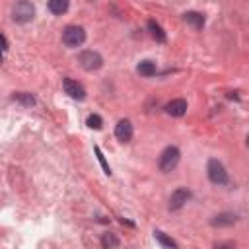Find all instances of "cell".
<instances>
[{
    "mask_svg": "<svg viewBox=\"0 0 249 249\" xmlns=\"http://www.w3.org/2000/svg\"><path fill=\"white\" fill-rule=\"evenodd\" d=\"M14 99H18L19 103H23V105H27V107L35 105V97H33L31 93H27V91H19V93H16Z\"/></svg>",
    "mask_w": 249,
    "mask_h": 249,
    "instance_id": "15",
    "label": "cell"
},
{
    "mask_svg": "<svg viewBox=\"0 0 249 249\" xmlns=\"http://www.w3.org/2000/svg\"><path fill=\"white\" fill-rule=\"evenodd\" d=\"M165 113L171 117H183L187 113V101L185 99H171L165 105Z\"/></svg>",
    "mask_w": 249,
    "mask_h": 249,
    "instance_id": "9",
    "label": "cell"
},
{
    "mask_svg": "<svg viewBox=\"0 0 249 249\" xmlns=\"http://www.w3.org/2000/svg\"><path fill=\"white\" fill-rule=\"evenodd\" d=\"M33 16H35V6L29 0H18L12 6V18L18 23H27L33 19Z\"/></svg>",
    "mask_w": 249,
    "mask_h": 249,
    "instance_id": "1",
    "label": "cell"
},
{
    "mask_svg": "<svg viewBox=\"0 0 249 249\" xmlns=\"http://www.w3.org/2000/svg\"><path fill=\"white\" fill-rule=\"evenodd\" d=\"M206 173H208V179L214 185H226L228 183V171L224 169V165L218 160H208Z\"/></svg>",
    "mask_w": 249,
    "mask_h": 249,
    "instance_id": "4",
    "label": "cell"
},
{
    "mask_svg": "<svg viewBox=\"0 0 249 249\" xmlns=\"http://www.w3.org/2000/svg\"><path fill=\"white\" fill-rule=\"evenodd\" d=\"M78 62L84 70L88 72H93V70H99L103 66V58L95 53V51H82L80 56H78Z\"/></svg>",
    "mask_w": 249,
    "mask_h": 249,
    "instance_id": "5",
    "label": "cell"
},
{
    "mask_svg": "<svg viewBox=\"0 0 249 249\" xmlns=\"http://www.w3.org/2000/svg\"><path fill=\"white\" fill-rule=\"evenodd\" d=\"M136 70H138V74H140V76L150 78V76H154V74H156V62H152V60H142V62L136 66Z\"/></svg>",
    "mask_w": 249,
    "mask_h": 249,
    "instance_id": "12",
    "label": "cell"
},
{
    "mask_svg": "<svg viewBox=\"0 0 249 249\" xmlns=\"http://www.w3.org/2000/svg\"><path fill=\"white\" fill-rule=\"evenodd\" d=\"M247 146H249V136H247Z\"/></svg>",
    "mask_w": 249,
    "mask_h": 249,
    "instance_id": "20",
    "label": "cell"
},
{
    "mask_svg": "<svg viewBox=\"0 0 249 249\" xmlns=\"http://www.w3.org/2000/svg\"><path fill=\"white\" fill-rule=\"evenodd\" d=\"M233 222H235L233 214H220V216H216V220H212L214 226H231Z\"/></svg>",
    "mask_w": 249,
    "mask_h": 249,
    "instance_id": "14",
    "label": "cell"
},
{
    "mask_svg": "<svg viewBox=\"0 0 249 249\" xmlns=\"http://www.w3.org/2000/svg\"><path fill=\"white\" fill-rule=\"evenodd\" d=\"M49 10L56 16L64 14L68 10V0H49Z\"/></svg>",
    "mask_w": 249,
    "mask_h": 249,
    "instance_id": "13",
    "label": "cell"
},
{
    "mask_svg": "<svg viewBox=\"0 0 249 249\" xmlns=\"http://www.w3.org/2000/svg\"><path fill=\"white\" fill-rule=\"evenodd\" d=\"M101 245H103V247H119L121 241H119L113 233H103V237H101Z\"/></svg>",
    "mask_w": 249,
    "mask_h": 249,
    "instance_id": "16",
    "label": "cell"
},
{
    "mask_svg": "<svg viewBox=\"0 0 249 249\" xmlns=\"http://www.w3.org/2000/svg\"><path fill=\"white\" fill-rule=\"evenodd\" d=\"M64 91H66L72 99H84V97H86V89H84V86L78 84V82L72 80V78H66V80H64Z\"/></svg>",
    "mask_w": 249,
    "mask_h": 249,
    "instance_id": "7",
    "label": "cell"
},
{
    "mask_svg": "<svg viewBox=\"0 0 249 249\" xmlns=\"http://www.w3.org/2000/svg\"><path fill=\"white\" fill-rule=\"evenodd\" d=\"M86 124H88L89 128H93V130H99L101 124H103V119H101L99 115H89L88 121H86Z\"/></svg>",
    "mask_w": 249,
    "mask_h": 249,
    "instance_id": "17",
    "label": "cell"
},
{
    "mask_svg": "<svg viewBox=\"0 0 249 249\" xmlns=\"http://www.w3.org/2000/svg\"><path fill=\"white\" fill-rule=\"evenodd\" d=\"M86 41V31H84V27H80V25H68V27H64V31H62V43L66 45V47H80L82 43Z\"/></svg>",
    "mask_w": 249,
    "mask_h": 249,
    "instance_id": "3",
    "label": "cell"
},
{
    "mask_svg": "<svg viewBox=\"0 0 249 249\" xmlns=\"http://www.w3.org/2000/svg\"><path fill=\"white\" fill-rule=\"evenodd\" d=\"M179 158H181L179 148H175V146H167V148L160 154V161H158V165H160V169H161L163 173H167V171L175 169V165L179 163Z\"/></svg>",
    "mask_w": 249,
    "mask_h": 249,
    "instance_id": "2",
    "label": "cell"
},
{
    "mask_svg": "<svg viewBox=\"0 0 249 249\" xmlns=\"http://www.w3.org/2000/svg\"><path fill=\"white\" fill-rule=\"evenodd\" d=\"M148 29H150V35H152L158 43H163V41H165V33H163V29H161V25H160L158 21L150 19V21H148Z\"/></svg>",
    "mask_w": 249,
    "mask_h": 249,
    "instance_id": "11",
    "label": "cell"
},
{
    "mask_svg": "<svg viewBox=\"0 0 249 249\" xmlns=\"http://www.w3.org/2000/svg\"><path fill=\"white\" fill-rule=\"evenodd\" d=\"M156 239H158L163 247H177V243H175L171 237H167L165 233H161V231H156Z\"/></svg>",
    "mask_w": 249,
    "mask_h": 249,
    "instance_id": "18",
    "label": "cell"
},
{
    "mask_svg": "<svg viewBox=\"0 0 249 249\" xmlns=\"http://www.w3.org/2000/svg\"><path fill=\"white\" fill-rule=\"evenodd\" d=\"M93 150H95V154H97V160H99V161H101V165H103V171H105L107 175H111V169H109V165H107V161H105V158H103V154H101V150H99L97 146H95Z\"/></svg>",
    "mask_w": 249,
    "mask_h": 249,
    "instance_id": "19",
    "label": "cell"
},
{
    "mask_svg": "<svg viewBox=\"0 0 249 249\" xmlns=\"http://www.w3.org/2000/svg\"><path fill=\"white\" fill-rule=\"evenodd\" d=\"M185 21H187L189 25H193L195 29H200V27L204 25V16L198 14V12H187V14H185Z\"/></svg>",
    "mask_w": 249,
    "mask_h": 249,
    "instance_id": "10",
    "label": "cell"
},
{
    "mask_svg": "<svg viewBox=\"0 0 249 249\" xmlns=\"http://www.w3.org/2000/svg\"><path fill=\"white\" fill-rule=\"evenodd\" d=\"M115 136L121 140V142H128L132 138V124L128 119H121L115 126Z\"/></svg>",
    "mask_w": 249,
    "mask_h": 249,
    "instance_id": "8",
    "label": "cell"
},
{
    "mask_svg": "<svg viewBox=\"0 0 249 249\" xmlns=\"http://www.w3.org/2000/svg\"><path fill=\"white\" fill-rule=\"evenodd\" d=\"M191 198V193H189V189H177V191H173L171 193V196H169V210H179L181 206H185V202Z\"/></svg>",
    "mask_w": 249,
    "mask_h": 249,
    "instance_id": "6",
    "label": "cell"
}]
</instances>
